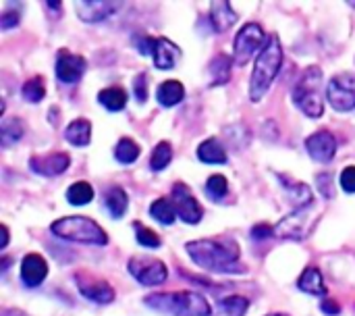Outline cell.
Segmentation results:
<instances>
[{
	"label": "cell",
	"mask_w": 355,
	"mask_h": 316,
	"mask_svg": "<svg viewBox=\"0 0 355 316\" xmlns=\"http://www.w3.org/2000/svg\"><path fill=\"white\" fill-rule=\"evenodd\" d=\"M127 271L131 273V277L137 283H141L146 288L162 285L168 279V269L158 258H139V256H135V258L129 260Z\"/></svg>",
	"instance_id": "7"
},
{
	"label": "cell",
	"mask_w": 355,
	"mask_h": 316,
	"mask_svg": "<svg viewBox=\"0 0 355 316\" xmlns=\"http://www.w3.org/2000/svg\"><path fill=\"white\" fill-rule=\"evenodd\" d=\"M19 21H21V10L6 8V10L2 13V17H0V27L6 31V29H12V27H17V25H19Z\"/></svg>",
	"instance_id": "38"
},
{
	"label": "cell",
	"mask_w": 355,
	"mask_h": 316,
	"mask_svg": "<svg viewBox=\"0 0 355 316\" xmlns=\"http://www.w3.org/2000/svg\"><path fill=\"white\" fill-rule=\"evenodd\" d=\"M25 133V121L19 117H4L0 121V142L4 148H10L17 144Z\"/></svg>",
	"instance_id": "26"
},
{
	"label": "cell",
	"mask_w": 355,
	"mask_h": 316,
	"mask_svg": "<svg viewBox=\"0 0 355 316\" xmlns=\"http://www.w3.org/2000/svg\"><path fill=\"white\" fill-rule=\"evenodd\" d=\"M177 217L187 223V225H198L204 217V208L202 204L196 200V196L191 194V190L185 183H175L173 185V198H171Z\"/></svg>",
	"instance_id": "10"
},
{
	"label": "cell",
	"mask_w": 355,
	"mask_h": 316,
	"mask_svg": "<svg viewBox=\"0 0 355 316\" xmlns=\"http://www.w3.org/2000/svg\"><path fill=\"white\" fill-rule=\"evenodd\" d=\"M285 60V52H283V44L279 40L277 33H272L264 46V50L258 54L254 71H252V79H250V100L252 102H260L266 92L270 90L275 77L279 75L281 67Z\"/></svg>",
	"instance_id": "2"
},
{
	"label": "cell",
	"mask_w": 355,
	"mask_h": 316,
	"mask_svg": "<svg viewBox=\"0 0 355 316\" xmlns=\"http://www.w3.org/2000/svg\"><path fill=\"white\" fill-rule=\"evenodd\" d=\"M104 208L112 219H123L129 208V196L121 185H112L104 194Z\"/></svg>",
	"instance_id": "22"
},
{
	"label": "cell",
	"mask_w": 355,
	"mask_h": 316,
	"mask_svg": "<svg viewBox=\"0 0 355 316\" xmlns=\"http://www.w3.org/2000/svg\"><path fill=\"white\" fill-rule=\"evenodd\" d=\"M64 140L69 144H73L75 148L89 146V142H92V123H89V119H83V117L73 119L64 129Z\"/></svg>",
	"instance_id": "19"
},
{
	"label": "cell",
	"mask_w": 355,
	"mask_h": 316,
	"mask_svg": "<svg viewBox=\"0 0 355 316\" xmlns=\"http://www.w3.org/2000/svg\"><path fill=\"white\" fill-rule=\"evenodd\" d=\"M341 188L347 194H355V167H345L341 173Z\"/></svg>",
	"instance_id": "39"
},
{
	"label": "cell",
	"mask_w": 355,
	"mask_h": 316,
	"mask_svg": "<svg viewBox=\"0 0 355 316\" xmlns=\"http://www.w3.org/2000/svg\"><path fill=\"white\" fill-rule=\"evenodd\" d=\"M144 304L156 313L171 316H210L212 308L200 292H160L144 298Z\"/></svg>",
	"instance_id": "3"
},
{
	"label": "cell",
	"mask_w": 355,
	"mask_h": 316,
	"mask_svg": "<svg viewBox=\"0 0 355 316\" xmlns=\"http://www.w3.org/2000/svg\"><path fill=\"white\" fill-rule=\"evenodd\" d=\"M119 8H121V2L85 0V2H77V17L85 23H100V21L112 17Z\"/></svg>",
	"instance_id": "16"
},
{
	"label": "cell",
	"mask_w": 355,
	"mask_h": 316,
	"mask_svg": "<svg viewBox=\"0 0 355 316\" xmlns=\"http://www.w3.org/2000/svg\"><path fill=\"white\" fill-rule=\"evenodd\" d=\"M266 316H289V315H277V313H275V315H266Z\"/></svg>",
	"instance_id": "45"
},
{
	"label": "cell",
	"mask_w": 355,
	"mask_h": 316,
	"mask_svg": "<svg viewBox=\"0 0 355 316\" xmlns=\"http://www.w3.org/2000/svg\"><path fill=\"white\" fill-rule=\"evenodd\" d=\"M150 215H152V219H156L160 225H173L175 219H177V210H175L173 202L166 200V198L154 200V202L150 204Z\"/></svg>",
	"instance_id": "30"
},
{
	"label": "cell",
	"mask_w": 355,
	"mask_h": 316,
	"mask_svg": "<svg viewBox=\"0 0 355 316\" xmlns=\"http://www.w3.org/2000/svg\"><path fill=\"white\" fill-rule=\"evenodd\" d=\"M266 42H268V38H266V31H264V27L260 23H245L237 31V35H235V42H233V60L239 67L248 65L258 50L260 52L264 50Z\"/></svg>",
	"instance_id": "6"
},
{
	"label": "cell",
	"mask_w": 355,
	"mask_h": 316,
	"mask_svg": "<svg viewBox=\"0 0 355 316\" xmlns=\"http://www.w3.org/2000/svg\"><path fill=\"white\" fill-rule=\"evenodd\" d=\"M250 310V300L243 296H229L218 302V316H245Z\"/></svg>",
	"instance_id": "31"
},
{
	"label": "cell",
	"mask_w": 355,
	"mask_h": 316,
	"mask_svg": "<svg viewBox=\"0 0 355 316\" xmlns=\"http://www.w3.org/2000/svg\"><path fill=\"white\" fill-rule=\"evenodd\" d=\"M21 96H23V100H27V102H31V104L42 102L44 96H46V83H44V79H42L40 75L27 79V81L23 83V88H21Z\"/></svg>",
	"instance_id": "33"
},
{
	"label": "cell",
	"mask_w": 355,
	"mask_h": 316,
	"mask_svg": "<svg viewBox=\"0 0 355 316\" xmlns=\"http://www.w3.org/2000/svg\"><path fill=\"white\" fill-rule=\"evenodd\" d=\"M297 288H300L304 294H310V296H324V294H327L324 277H322V273H320L316 267H308V269L300 275Z\"/></svg>",
	"instance_id": "25"
},
{
	"label": "cell",
	"mask_w": 355,
	"mask_h": 316,
	"mask_svg": "<svg viewBox=\"0 0 355 316\" xmlns=\"http://www.w3.org/2000/svg\"><path fill=\"white\" fill-rule=\"evenodd\" d=\"M71 167V156L67 152H50L44 156H31L29 169L42 177H56L62 175Z\"/></svg>",
	"instance_id": "14"
},
{
	"label": "cell",
	"mask_w": 355,
	"mask_h": 316,
	"mask_svg": "<svg viewBox=\"0 0 355 316\" xmlns=\"http://www.w3.org/2000/svg\"><path fill=\"white\" fill-rule=\"evenodd\" d=\"M310 210H312V208L293 210L291 215H287L285 219H281L279 225L275 227V235H279V238H283V240H293V242L306 240V238L310 235V231H312Z\"/></svg>",
	"instance_id": "11"
},
{
	"label": "cell",
	"mask_w": 355,
	"mask_h": 316,
	"mask_svg": "<svg viewBox=\"0 0 355 316\" xmlns=\"http://www.w3.org/2000/svg\"><path fill=\"white\" fill-rule=\"evenodd\" d=\"M198 158L206 165H225L229 160V154L225 150V146L220 144V140L216 138H208L198 146Z\"/></svg>",
	"instance_id": "21"
},
{
	"label": "cell",
	"mask_w": 355,
	"mask_h": 316,
	"mask_svg": "<svg viewBox=\"0 0 355 316\" xmlns=\"http://www.w3.org/2000/svg\"><path fill=\"white\" fill-rule=\"evenodd\" d=\"M185 98V88L181 81L177 79H168V81H162L156 90V100L160 106L164 108H171V106H177L179 102H183Z\"/></svg>",
	"instance_id": "23"
},
{
	"label": "cell",
	"mask_w": 355,
	"mask_h": 316,
	"mask_svg": "<svg viewBox=\"0 0 355 316\" xmlns=\"http://www.w3.org/2000/svg\"><path fill=\"white\" fill-rule=\"evenodd\" d=\"M173 160V146L171 142H158L150 156V169L152 171H164Z\"/></svg>",
	"instance_id": "32"
},
{
	"label": "cell",
	"mask_w": 355,
	"mask_h": 316,
	"mask_svg": "<svg viewBox=\"0 0 355 316\" xmlns=\"http://www.w3.org/2000/svg\"><path fill=\"white\" fill-rule=\"evenodd\" d=\"M316 190L322 194V198L331 200L335 198V181H333V175L331 173H320L316 177Z\"/></svg>",
	"instance_id": "36"
},
{
	"label": "cell",
	"mask_w": 355,
	"mask_h": 316,
	"mask_svg": "<svg viewBox=\"0 0 355 316\" xmlns=\"http://www.w3.org/2000/svg\"><path fill=\"white\" fill-rule=\"evenodd\" d=\"M98 102L108 110V113H121L127 106V92L121 85L106 88L98 94Z\"/></svg>",
	"instance_id": "27"
},
{
	"label": "cell",
	"mask_w": 355,
	"mask_h": 316,
	"mask_svg": "<svg viewBox=\"0 0 355 316\" xmlns=\"http://www.w3.org/2000/svg\"><path fill=\"white\" fill-rule=\"evenodd\" d=\"M54 71H56V77H58L60 83L73 85V83H77L85 75L87 60L83 56L73 54L71 50H64L62 48L56 54V67H54Z\"/></svg>",
	"instance_id": "12"
},
{
	"label": "cell",
	"mask_w": 355,
	"mask_h": 316,
	"mask_svg": "<svg viewBox=\"0 0 355 316\" xmlns=\"http://www.w3.org/2000/svg\"><path fill=\"white\" fill-rule=\"evenodd\" d=\"M152 58H154L156 69L171 71L183 58V50L175 42H171L168 38H156L154 40V50H152Z\"/></svg>",
	"instance_id": "17"
},
{
	"label": "cell",
	"mask_w": 355,
	"mask_h": 316,
	"mask_svg": "<svg viewBox=\"0 0 355 316\" xmlns=\"http://www.w3.org/2000/svg\"><path fill=\"white\" fill-rule=\"evenodd\" d=\"M347 4H349V6H352V8H355V2H347Z\"/></svg>",
	"instance_id": "46"
},
{
	"label": "cell",
	"mask_w": 355,
	"mask_h": 316,
	"mask_svg": "<svg viewBox=\"0 0 355 316\" xmlns=\"http://www.w3.org/2000/svg\"><path fill=\"white\" fill-rule=\"evenodd\" d=\"M46 6H48V8H52L54 17H60V8H62V2H56V0H48V2H46Z\"/></svg>",
	"instance_id": "42"
},
{
	"label": "cell",
	"mask_w": 355,
	"mask_h": 316,
	"mask_svg": "<svg viewBox=\"0 0 355 316\" xmlns=\"http://www.w3.org/2000/svg\"><path fill=\"white\" fill-rule=\"evenodd\" d=\"M0 316H27L23 310H17V308H6V310H2V315Z\"/></svg>",
	"instance_id": "44"
},
{
	"label": "cell",
	"mask_w": 355,
	"mask_h": 316,
	"mask_svg": "<svg viewBox=\"0 0 355 316\" xmlns=\"http://www.w3.org/2000/svg\"><path fill=\"white\" fill-rule=\"evenodd\" d=\"M320 310H322L327 316L341 315V306H339V302H337V300H331V298H327V300L320 304Z\"/></svg>",
	"instance_id": "41"
},
{
	"label": "cell",
	"mask_w": 355,
	"mask_h": 316,
	"mask_svg": "<svg viewBox=\"0 0 355 316\" xmlns=\"http://www.w3.org/2000/svg\"><path fill=\"white\" fill-rule=\"evenodd\" d=\"M231 67H233V58L229 54H216L210 65H208V77H210V85H225L231 79Z\"/></svg>",
	"instance_id": "24"
},
{
	"label": "cell",
	"mask_w": 355,
	"mask_h": 316,
	"mask_svg": "<svg viewBox=\"0 0 355 316\" xmlns=\"http://www.w3.org/2000/svg\"><path fill=\"white\" fill-rule=\"evenodd\" d=\"M320 83H322V69L312 65L302 73V77L293 88V104L310 119H320L324 115Z\"/></svg>",
	"instance_id": "5"
},
{
	"label": "cell",
	"mask_w": 355,
	"mask_h": 316,
	"mask_svg": "<svg viewBox=\"0 0 355 316\" xmlns=\"http://www.w3.org/2000/svg\"><path fill=\"white\" fill-rule=\"evenodd\" d=\"M133 231H135V240H137V244H139V246L150 248V250H158V248L162 246L160 235H158V233H154L150 227L141 225L139 221H135V223H133Z\"/></svg>",
	"instance_id": "34"
},
{
	"label": "cell",
	"mask_w": 355,
	"mask_h": 316,
	"mask_svg": "<svg viewBox=\"0 0 355 316\" xmlns=\"http://www.w3.org/2000/svg\"><path fill=\"white\" fill-rule=\"evenodd\" d=\"M285 194H287L289 204L295 210L312 208V204H314V194H312L310 185H306L302 181H285Z\"/></svg>",
	"instance_id": "20"
},
{
	"label": "cell",
	"mask_w": 355,
	"mask_h": 316,
	"mask_svg": "<svg viewBox=\"0 0 355 316\" xmlns=\"http://www.w3.org/2000/svg\"><path fill=\"white\" fill-rule=\"evenodd\" d=\"M139 154H141V148L131 138H121L114 146V158L121 165H133L139 158Z\"/></svg>",
	"instance_id": "28"
},
{
	"label": "cell",
	"mask_w": 355,
	"mask_h": 316,
	"mask_svg": "<svg viewBox=\"0 0 355 316\" xmlns=\"http://www.w3.org/2000/svg\"><path fill=\"white\" fill-rule=\"evenodd\" d=\"M133 94H135V100L139 104H144L148 100V77H146V73H139L133 77Z\"/></svg>",
	"instance_id": "37"
},
{
	"label": "cell",
	"mask_w": 355,
	"mask_h": 316,
	"mask_svg": "<svg viewBox=\"0 0 355 316\" xmlns=\"http://www.w3.org/2000/svg\"><path fill=\"white\" fill-rule=\"evenodd\" d=\"M206 192L212 200L220 202L227 194H229V181L225 175H212L208 181H206Z\"/></svg>",
	"instance_id": "35"
},
{
	"label": "cell",
	"mask_w": 355,
	"mask_h": 316,
	"mask_svg": "<svg viewBox=\"0 0 355 316\" xmlns=\"http://www.w3.org/2000/svg\"><path fill=\"white\" fill-rule=\"evenodd\" d=\"M75 285L79 290V294L83 298H87L94 304H110L114 302V290L108 281L87 273V271H79L75 273Z\"/></svg>",
	"instance_id": "9"
},
{
	"label": "cell",
	"mask_w": 355,
	"mask_h": 316,
	"mask_svg": "<svg viewBox=\"0 0 355 316\" xmlns=\"http://www.w3.org/2000/svg\"><path fill=\"white\" fill-rule=\"evenodd\" d=\"M185 250L198 267L210 273L237 275L248 271L239 260L241 250L235 240H193L185 244Z\"/></svg>",
	"instance_id": "1"
},
{
	"label": "cell",
	"mask_w": 355,
	"mask_h": 316,
	"mask_svg": "<svg viewBox=\"0 0 355 316\" xmlns=\"http://www.w3.org/2000/svg\"><path fill=\"white\" fill-rule=\"evenodd\" d=\"M0 231H2V242H0V248L4 250V248L8 246V240H10V235H8V227H6V225H0Z\"/></svg>",
	"instance_id": "43"
},
{
	"label": "cell",
	"mask_w": 355,
	"mask_h": 316,
	"mask_svg": "<svg viewBox=\"0 0 355 316\" xmlns=\"http://www.w3.org/2000/svg\"><path fill=\"white\" fill-rule=\"evenodd\" d=\"M94 200V188L87 181H75L67 190V202L71 206H85Z\"/></svg>",
	"instance_id": "29"
},
{
	"label": "cell",
	"mask_w": 355,
	"mask_h": 316,
	"mask_svg": "<svg viewBox=\"0 0 355 316\" xmlns=\"http://www.w3.org/2000/svg\"><path fill=\"white\" fill-rule=\"evenodd\" d=\"M270 235H275V227L272 225H268V223H260V225H256L254 229H252V238L254 240H266V238H270Z\"/></svg>",
	"instance_id": "40"
},
{
	"label": "cell",
	"mask_w": 355,
	"mask_h": 316,
	"mask_svg": "<svg viewBox=\"0 0 355 316\" xmlns=\"http://www.w3.org/2000/svg\"><path fill=\"white\" fill-rule=\"evenodd\" d=\"M306 150L316 163H333L337 154V138L329 129H320L306 140Z\"/></svg>",
	"instance_id": "13"
},
{
	"label": "cell",
	"mask_w": 355,
	"mask_h": 316,
	"mask_svg": "<svg viewBox=\"0 0 355 316\" xmlns=\"http://www.w3.org/2000/svg\"><path fill=\"white\" fill-rule=\"evenodd\" d=\"M327 100L337 113H349L355 108V75H335L327 85Z\"/></svg>",
	"instance_id": "8"
},
{
	"label": "cell",
	"mask_w": 355,
	"mask_h": 316,
	"mask_svg": "<svg viewBox=\"0 0 355 316\" xmlns=\"http://www.w3.org/2000/svg\"><path fill=\"white\" fill-rule=\"evenodd\" d=\"M48 277V263L42 254L37 252H29L25 254V258L21 260V281L27 288H37L44 283V279Z\"/></svg>",
	"instance_id": "15"
},
{
	"label": "cell",
	"mask_w": 355,
	"mask_h": 316,
	"mask_svg": "<svg viewBox=\"0 0 355 316\" xmlns=\"http://www.w3.org/2000/svg\"><path fill=\"white\" fill-rule=\"evenodd\" d=\"M50 231L73 244H85V246H106L108 235L106 231L89 217H62L50 225Z\"/></svg>",
	"instance_id": "4"
},
{
	"label": "cell",
	"mask_w": 355,
	"mask_h": 316,
	"mask_svg": "<svg viewBox=\"0 0 355 316\" xmlns=\"http://www.w3.org/2000/svg\"><path fill=\"white\" fill-rule=\"evenodd\" d=\"M237 19H239V15L227 0H218V2L210 4V21H212L214 31L223 33V31L231 29L237 23Z\"/></svg>",
	"instance_id": "18"
}]
</instances>
